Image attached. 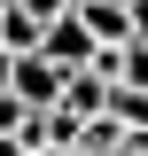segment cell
Returning <instances> with one entry per match:
<instances>
[{
	"instance_id": "6da1fadb",
	"label": "cell",
	"mask_w": 148,
	"mask_h": 156,
	"mask_svg": "<svg viewBox=\"0 0 148 156\" xmlns=\"http://www.w3.org/2000/svg\"><path fill=\"white\" fill-rule=\"evenodd\" d=\"M8 86H16L31 109H55V101H62V86H70V70H62L55 55H16V78H8Z\"/></svg>"
},
{
	"instance_id": "7a4b0ae2",
	"label": "cell",
	"mask_w": 148,
	"mask_h": 156,
	"mask_svg": "<svg viewBox=\"0 0 148 156\" xmlns=\"http://www.w3.org/2000/svg\"><path fill=\"white\" fill-rule=\"evenodd\" d=\"M39 55H55L62 70H86V62L101 55V39H93V31H86V16L70 8V16H55V23H47V47H39Z\"/></svg>"
},
{
	"instance_id": "3957f363",
	"label": "cell",
	"mask_w": 148,
	"mask_h": 156,
	"mask_svg": "<svg viewBox=\"0 0 148 156\" xmlns=\"http://www.w3.org/2000/svg\"><path fill=\"white\" fill-rule=\"evenodd\" d=\"M78 16H86V31L101 47H125L132 39V0H78Z\"/></svg>"
},
{
	"instance_id": "277c9868",
	"label": "cell",
	"mask_w": 148,
	"mask_h": 156,
	"mask_svg": "<svg viewBox=\"0 0 148 156\" xmlns=\"http://www.w3.org/2000/svg\"><path fill=\"white\" fill-rule=\"evenodd\" d=\"M62 109L101 117V109H109V78H101V70H70V86H62Z\"/></svg>"
},
{
	"instance_id": "5b68a950",
	"label": "cell",
	"mask_w": 148,
	"mask_h": 156,
	"mask_svg": "<svg viewBox=\"0 0 148 156\" xmlns=\"http://www.w3.org/2000/svg\"><path fill=\"white\" fill-rule=\"evenodd\" d=\"M0 39H8L16 55H39V47H47V23H39L31 8H8V16H0Z\"/></svg>"
},
{
	"instance_id": "8992f818",
	"label": "cell",
	"mask_w": 148,
	"mask_h": 156,
	"mask_svg": "<svg viewBox=\"0 0 148 156\" xmlns=\"http://www.w3.org/2000/svg\"><path fill=\"white\" fill-rule=\"evenodd\" d=\"M109 117L125 133H148V86H109Z\"/></svg>"
},
{
	"instance_id": "52a82bcc",
	"label": "cell",
	"mask_w": 148,
	"mask_h": 156,
	"mask_svg": "<svg viewBox=\"0 0 148 156\" xmlns=\"http://www.w3.org/2000/svg\"><path fill=\"white\" fill-rule=\"evenodd\" d=\"M23 117H31V101H23V94H16V86H0V133H16Z\"/></svg>"
},
{
	"instance_id": "ba28073f",
	"label": "cell",
	"mask_w": 148,
	"mask_h": 156,
	"mask_svg": "<svg viewBox=\"0 0 148 156\" xmlns=\"http://www.w3.org/2000/svg\"><path fill=\"white\" fill-rule=\"evenodd\" d=\"M16 8H31V16H39V23H55V16H70L78 0H16Z\"/></svg>"
},
{
	"instance_id": "9c48e42d",
	"label": "cell",
	"mask_w": 148,
	"mask_h": 156,
	"mask_svg": "<svg viewBox=\"0 0 148 156\" xmlns=\"http://www.w3.org/2000/svg\"><path fill=\"white\" fill-rule=\"evenodd\" d=\"M0 156H31V140L23 133H0Z\"/></svg>"
},
{
	"instance_id": "30bf717a",
	"label": "cell",
	"mask_w": 148,
	"mask_h": 156,
	"mask_svg": "<svg viewBox=\"0 0 148 156\" xmlns=\"http://www.w3.org/2000/svg\"><path fill=\"white\" fill-rule=\"evenodd\" d=\"M8 78H16V47L0 39V86H8Z\"/></svg>"
},
{
	"instance_id": "8fae6325",
	"label": "cell",
	"mask_w": 148,
	"mask_h": 156,
	"mask_svg": "<svg viewBox=\"0 0 148 156\" xmlns=\"http://www.w3.org/2000/svg\"><path fill=\"white\" fill-rule=\"evenodd\" d=\"M132 39H148V0H132Z\"/></svg>"
},
{
	"instance_id": "7c38bea8",
	"label": "cell",
	"mask_w": 148,
	"mask_h": 156,
	"mask_svg": "<svg viewBox=\"0 0 148 156\" xmlns=\"http://www.w3.org/2000/svg\"><path fill=\"white\" fill-rule=\"evenodd\" d=\"M8 8H16V0H0V16H8Z\"/></svg>"
}]
</instances>
